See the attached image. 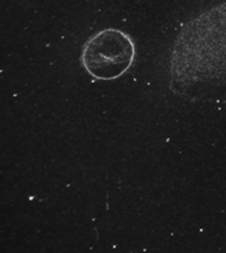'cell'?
<instances>
[{"mask_svg":"<svg viewBox=\"0 0 226 253\" xmlns=\"http://www.w3.org/2000/svg\"><path fill=\"white\" fill-rule=\"evenodd\" d=\"M172 85H226V3L196 16L180 31L171 58Z\"/></svg>","mask_w":226,"mask_h":253,"instance_id":"6da1fadb","label":"cell"},{"mask_svg":"<svg viewBox=\"0 0 226 253\" xmlns=\"http://www.w3.org/2000/svg\"><path fill=\"white\" fill-rule=\"evenodd\" d=\"M134 60V42L125 31L106 29L93 34L84 43L83 67L91 76L113 80L122 76Z\"/></svg>","mask_w":226,"mask_h":253,"instance_id":"7a4b0ae2","label":"cell"}]
</instances>
